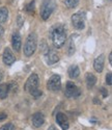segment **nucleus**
I'll return each instance as SVG.
<instances>
[{
  "label": "nucleus",
  "mask_w": 112,
  "mask_h": 130,
  "mask_svg": "<svg viewBox=\"0 0 112 130\" xmlns=\"http://www.w3.org/2000/svg\"><path fill=\"white\" fill-rule=\"evenodd\" d=\"M51 40L55 48H61L66 41L65 30L62 26H56L51 31Z\"/></svg>",
  "instance_id": "obj_1"
},
{
  "label": "nucleus",
  "mask_w": 112,
  "mask_h": 130,
  "mask_svg": "<svg viewBox=\"0 0 112 130\" xmlns=\"http://www.w3.org/2000/svg\"><path fill=\"white\" fill-rule=\"evenodd\" d=\"M38 45V37L35 34H30L26 40L24 45V54L26 56H32V54L35 52Z\"/></svg>",
  "instance_id": "obj_2"
},
{
  "label": "nucleus",
  "mask_w": 112,
  "mask_h": 130,
  "mask_svg": "<svg viewBox=\"0 0 112 130\" xmlns=\"http://www.w3.org/2000/svg\"><path fill=\"white\" fill-rule=\"evenodd\" d=\"M55 8L54 0H44L41 6V17L43 20H48Z\"/></svg>",
  "instance_id": "obj_3"
},
{
  "label": "nucleus",
  "mask_w": 112,
  "mask_h": 130,
  "mask_svg": "<svg viewBox=\"0 0 112 130\" xmlns=\"http://www.w3.org/2000/svg\"><path fill=\"white\" fill-rule=\"evenodd\" d=\"M39 84H40V79H39V76L38 74H31L30 76L28 77L26 83H25V91L30 93L32 92L33 90L35 89H39Z\"/></svg>",
  "instance_id": "obj_4"
},
{
  "label": "nucleus",
  "mask_w": 112,
  "mask_h": 130,
  "mask_svg": "<svg viewBox=\"0 0 112 130\" xmlns=\"http://www.w3.org/2000/svg\"><path fill=\"white\" fill-rule=\"evenodd\" d=\"M81 95V91L76 84L72 81H68L66 83V89H65V96L68 98H77Z\"/></svg>",
  "instance_id": "obj_5"
},
{
  "label": "nucleus",
  "mask_w": 112,
  "mask_h": 130,
  "mask_svg": "<svg viewBox=\"0 0 112 130\" xmlns=\"http://www.w3.org/2000/svg\"><path fill=\"white\" fill-rule=\"evenodd\" d=\"M72 24L73 26L78 29L81 30L85 26V16L83 13H76L72 16Z\"/></svg>",
  "instance_id": "obj_6"
},
{
  "label": "nucleus",
  "mask_w": 112,
  "mask_h": 130,
  "mask_svg": "<svg viewBox=\"0 0 112 130\" xmlns=\"http://www.w3.org/2000/svg\"><path fill=\"white\" fill-rule=\"evenodd\" d=\"M48 89L52 92H57L61 89V79L59 75H53L50 77L47 83Z\"/></svg>",
  "instance_id": "obj_7"
},
{
  "label": "nucleus",
  "mask_w": 112,
  "mask_h": 130,
  "mask_svg": "<svg viewBox=\"0 0 112 130\" xmlns=\"http://www.w3.org/2000/svg\"><path fill=\"white\" fill-rule=\"evenodd\" d=\"M2 59H3V62L5 64H7V66H10V64H13L16 61V57L14 55V53L12 52V50H10L9 48H5L4 49Z\"/></svg>",
  "instance_id": "obj_8"
},
{
  "label": "nucleus",
  "mask_w": 112,
  "mask_h": 130,
  "mask_svg": "<svg viewBox=\"0 0 112 130\" xmlns=\"http://www.w3.org/2000/svg\"><path fill=\"white\" fill-rule=\"evenodd\" d=\"M56 122L58 123V125L61 127L62 130H68L69 129V121L66 116L62 112H58L56 115Z\"/></svg>",
  "instance_id": "obj_9"
},
{
  "label": "nucleus",
  "mask_w": 112,
  "mask_h": 130,
  "mask_svg": "<svg viewBox=\"0 0 112 130\" xmlns=\"http://www.w3.org/2000/svg\"><path fill=\"white\" fill-rule=\"evenodd\" d=\"M21 45H22V41H21V36L18 31L14 32L12 36V46L14 48L15 51L19 52L21 49Z\"/></svg>",
  "instance_id": "obj_10"
},
{
  "label": "nucleus",
  "mask_w": 112,
  "mask_h": 130,
  "mask_svg": "<svg viewBox=\"0 0 112 130\" xmlns=\"http://www.w3.org/2000/svg\"><path fill=\"white\" fill-rule=\"evenodd\" d=\"M59 60V56L57 52L55 50H49L47 51V54H46V61L48 64H53L55 62H57Z\"/></svg>",
  "instance_id": "obj_11"
},
{
  "label": "nucleus",
  "mask_w": 112,
  "mask_h": 130,
  "mask_svg": "<svg viewBox=\"0 0 112 130\" xmlns=\"http://www.w3.org/2000/svg\"><path fill=\"white\" fill-rule=\"evenodd\" d=\"M104 62H105V55L101 54L99 57H97L94 61V68L98 73H101L104 69Z\"/></svg>",
  "instance_id": "obj_12"
},
{
  "label": "nucleus",
  "mask_w": 112,
  "mask_h": 130,
  "mask_svg": "<svg viewBox=\"0 0 112 130\" xmlns=\"http://www.w3.org/2000/svg\"><path fill=\"white\" fill-rule=\"evenodd\" d=\"M31 121H32V125L39 128L41 127L44 123H45V118H44V115L42 112H35L34 115L32 116V119H31Z\"/></svg>",
  "instance_id": "obj_13"
},
{
  "label": "nucleus",
  "mask_w": 112,
  "mask_h": 130,
  "mask_svg": "<svg viewBox=\"0 0 112 130\" xmlns=\"http://www.w3.org/2000/svg\"><path fill=\"white\" fill-rule=\"evenodd\" d=\"M85 81H86V85L88 89H91L92 86L96 84L97 82V77L92 73H87L86 76H85Z\"/></svg>",
  "instance_id": "obj_14"
},
{
  "label": "nucleus",
  "mask_w": 112,
  "mask_h": 130,
  "mask_svg": "<svg viewBox=\"0 0 112 130\" xmlns=\"http://www.w3.org/2000/svg\"><path fill=\"white\" fill-rule=\"evenodd\" d=\"M68 73H69V76L71 78H77L78 76H79L80 74V70H79V67L76 66V64H73V66H71L68 70Z\"/></svg>",
  "instance_id": "obj_15"
},
{
  "label": "nucleus",
  "mask_w": 112,
  "mask_h": 130,
  "mask_svg": "<svg viewBox=\"0 0 112 130\" xmlns=\"http://www.w3.org/2000/svg\"><path fill=\"white\" fill-rule=\"evenodd\" d=\"M9 92V85L6 83L0 84V99H5Z\"/></svg>",
  "instance_id": "obj_16"
},
{
  "label": "nucleus",
  "mask_w": 112,
  "mask_h": 130,
  "mask_svg": "<svg viewBox=\"0 0 112 130\" xmlns=\"http://www.w3.org/2000/svg\"><path fill=\"white\" fill-rule=\"evenodd\" d=\"M8 18V10L6 7H0V23H4Z\"/></svg>",
  "instance_id": "obj_17"
},
{
  "label": "nucleus",
  "mask_w": 112,
  "mask_h": 130,
  "mask_svg": "<svg viewBox=\"0 0 112 130\" xmlns=\"http://www.w3.org/2000/svg\"><path fill=\"white\" fill-rule=\"evenodd\" d=\"M80 0H65V5L69 8H73L75 6H77V4L79 3Z\"/></svg>",
  "instance_id": "obj_18"
},
{
  "label": "nucleus",
  "mask_w": 112,
  "mask_h": 130,
  "mask_svg": "<svg viewBox=\"0 0 112 130\" xmlns=\"http://www.w3.org/2000/svg\"><path fill=\"white\" fill-rule=\"evenodd\" d=\"M74 53H75V44H74V37H72L69 45V55H72Z\"/></svg>",
  "instance_id": "obj_19"
},
{
  "label": "nucleus",
  "mask_w": 112,
  "mask_h": 130,
  "mask_svg": "<svg viewBox=\"0 0 112 130\" xmlns=\"http://www.w3.org/2000/svg\"><path fill=\"white\" fill-rule=\"evenodd\" d=\"M0 130H16V127L12 123H7L0 128Z\"/></svg>",
  "instance_id": "obj_20"
},
{
  "label": "nucleus",
  "mask_w": 112,
  "mask_h": 130,
  "mask_svg": "<svg viewBox=\"0 0 112 130\" xmlns=\"http://www.w3.org/2000/svg\"><path fill=\"white\" fill-rule=\"evenodd\" d=\"M42 91L41 90H39V89H35V90H33L32 92H30V95L32 96V97H34V98H40V97L42 96Z\"/></svg>",
  "instance_id": "obj_21"
},
{
  "label": "nucleus",
  "mask_w": 112,
  "mask_h": 130,
  "mask_svg": "<svg viewBox=\"0 0 112 130\" xmlns=\"http://www.w3.org/2000/svg\"><path fill=\"white\" fill-rule=\"evenodd\" d=\"M26 10L29 14H33L34 13V1H31L27 6H26Z\"/></svg>",
  "instance_id": "obj_22"
},
{
  "label": "nucleus",
  "mask_w": 112,
  "mask_h": 130,
  "mask_svg": "<svg viewBox=\"0 0 112 130\" xmlns=\"http://www.w3.org/2000/svg\"><path fill=\"white\" fill-rule=\"evenodd\" d=\"M106 82L108 85H111L112 84V74L111 73H108L106 75Z\"/></svg>",
  "instance_id": "obj_23"
},
{
  "label": "nucleus",
  "mask_w": 112,
  "mask_h": 130,
  "mask_svg": "<svg viewBox=\"0 0 112 130\" xmlns=\"http://www.w3.org/2000/svg\"><path fill=\"white\" fill-rule=\"evenodd\" d=\"M6 118H7V115H6L5 112H0V122L4 121Z\"/></svg>",
  "instance_id": "obj_24"
},
{
  "label": "nucleus",
  "mask_w": 112,
  "mask_h": 130,
  "mask_svg": "<svg viewBox=\"0 0 112 130\" xmlns=\"http://www.w3.org/2000/svg\"><path fill=\"white\" fill-rule=\"evenodd\" d=\"M3 34H4V29H3V27L0 25V39L2 38V36H3Z\"/></svg>",
  "instance_id": "obj_25"
},
{
  "label": "nucleus",
  "mask_w": 112,
  "mask_h": 130,
  "mask_svg": "<svg viewBox=\"0 0 112 130\" xmlns=\"http://www.w3.org/2000/svg\"><path fill=\"white\" fill-rule=\"evenodd\" d=\"M101 92L103 93V96H104V97H106V96L108 95V92H107V91H106L104 88H102V89H101Z\"/></svg>",
  "instance_id": "obj_26"
},
{
  "label": "nucleus",
  "mask_w": 112,
  "mask_h": 130,
  "mask_svg": "<svg viewBox=\"0 0 112 130\" xmlns=\"http://www.w3.org/2000/svg\"><path fill=\"white\" fill-rule=\"evenodd\" d=\"M48 130H56V128H55L54 126H50V127L48 128Z\"/></svg>",
  "instance_id": "obj_27"
},
{
  "label": "nucleus",
  "mask_w": 112,
  "mask_h": 130,
  "mask_svg": "<svg viewBox=\"0 0 112 130\" xmlns=\"http://www.w3.org/2000/svg\"><path fill=\"white\" fill-rule=\"evenodd\" d=\"M111 56H112V54L110 53V54H109V62H110V63H112V60H111V59H112V57H111Z\"/></svg>",
  "instance_id": "obj_28"
},
{
  "label": "nucleus",
  "mask_w": 112,
  "mask_h": 130,
  "mask_svg": "<svg viewBox=\"0 0 112 130\" xmlns=\"http://www.w3.org/2000/svg\"><path fill=\"white\" fill-rule=\"evenodd\" d=\"M1 80H2V72L0 71V82H1Z\"/></svg>",
  "instance_id": "obj_29"
}]
</instances>
